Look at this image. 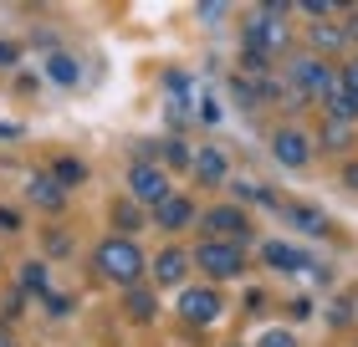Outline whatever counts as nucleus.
I'll list each match as a JSON object with an SVG mask.
<instances>
[{"mask_svg": "<svg viewBox=\"0 0 358 347\" xmlns=\"http://www.w3.org/2000/svg\"><path fill=\"white\" fill-rule=\"evenodd\" d=\"M97 271H103L108 281H118V286H138V271H143V256L134 240H103L97 245Z\"/></svg>", "mask_w": 358, "mask_h": 347, "instance_id": "nucleus-1", "label": "nucleus"}, {"mask_svg": "<svg viewBox=\"0 0 358 347\" xmlns=\"http://www.w3.org/2000/svg\"><path fill=\"white\" fill-rule=\"evenodd\" d=\"M282 15H287V6H276V0H271V6H262V15H256V21H251V31H246V52L251 57H276V52H282V46H287V26H282Z\"/></svg>", "mask_w": 358, "mask_h": 347, "instance_id": "nucleus-2", "label": "nucleus"}, {"mask_svg": "<svg viewBox=\"0 0 358 347\" xmlns=\"http://www.w3.org/2000/svg\"><path fill=\"white\" fill-rule=\"evenodd\" d=\"M194 260H200V271L210 281H231V276L246 271V256H241V245H231V240H205Z\"/></svg>", "mask_w": 358, "mask_h": 347, "instance_id": "nucleus-3", "label": "nucleus"}, {"mask_svg": "<svg viewBox=\"0 0 358 347\" xmlns=\"http://www.w3.org/2000/svg\"><path fill=\"white\" fill-rule=\"evenodd\" d=\"M333 82H338V77L322 67V61H313V57H307V61H292V92H297V97H328Z\"/></svg>", "mask_w": 358, "mask_h": 347, "instance_id": "nucleus-4", "label": "nucleus"}, {"mask_svg": "<svg viewBox=\"0 0 358 347\" xmlns=\"http://www.w3.org/2000/svg\"><path fill=\"white\" fill-rule=\"evenodd\" d=\"M246 214H241L236 205H215V209H210L205 214V235L210 240H231V245H241V240H246Z\"/></svg>", "mask_w": 358, "mask_h": 347, "instance_id": "nucleus-5", "label": "nucleus"}, {"mask_svg": "<svg viewBox=\"0 0 358 347\" xmlns=\"http://www.w3.org/2000/svg\"><path fill=\"white\" fill-rule=\"evenodd\" d=\"M179 317H185L189 327H210L220 317V296L210 291V286H189L185 296H179Z\"/></svg>", "mask_w": 358, "mask_h": 347, "instance_id": "nucleus-6", "label": "nucleus"}, {"mask_svg": "<svg viewBox=\"0 0 358 347\" xmlns=\"http://www.w3.org/2000/svg\"><path fill=\"white\" fill-rule=\"evenodd\" d=\"M128 194L134 200H149V205H164L169 200V179L154 169V163H134L128 169Z\"/></svg>", "mask_w": 358, "mask_h": 347, "instance_id": "nucleus-7", "label": "nucleus"}, {"mask_svg": "<svg viewBox=\"0 0 358 347\" xmlns=\"http://www.w3.org/2000/svg\"><path fill=\"white\" fill-rule=\"evenodd\" d=\"M271 154L287 163V169H302L307 158H313V143H307L302 133H292V128H282V133L271 138Z\"/></svg>", "mask_w": 358, "mask_h": 347, "instance_id": "nucleus-8", "label": "nucleus"}, {"mask_svg": "<svg viewBox=\"0 0 358 347\" xmlns=\"http://www.w3.org/2000/svg\"><path fill=\"white\" fill-rule=\"evenodd\" d=\"M225 174H231V163H225L220 148H205V154H194V179H200V184H220Z\"/></svg>", "mask_w": 358, "mask_h": 347, "instance_id": "nucleus-9", "label": "nucleus"}, {"mask_svg": "<svg viewBox=\"0 0 358 347\" xmlns=\"http://www.w3.org/2000/svg\"><path fill=\"white\" fill-rule=\"evenodd\" d=\"M154 220L164 225V230H179V225H189V220H194V209H189V200H179V194H169L164 205H154Z\"/></svg>", "mask_w": 358, "mask_h": 347, "instance_id": "nucleus-10", "label": "nucleus"}, {"mask_svg": "<svg viewBox=\"0 0 358 347\" xmlns=\"http://www.w3.org/2000/svg\"><path fill=\"white\" fill-rule=\"evenodd\" d=\"M322 103H328V112H333V118H338V123H353V118H358V97H353V92L343 87V77H338V82H333V92H328V97H322Z\"/></svg>", "mask_w": 358, "mask_h": 347, "instance_id": "nucleus-11", "label": "nucleus"}, {"mask_svg": "<svg viewBox=\"0 0 358 347\" xmlns=\"http://www.w3.org/2000/svg\"><path fill=\"white\" fill-rule=\"evenodd\" d=\"M46 77L57 82V87H77V77H83V67L67 57V52H52L46 57Z\"/></svg>", "mask_w": 358, "mask_h": 347, "instance_id": "nucleus-12", "label": "nucleus"}, {"mask_svg": "<svg viewBox=\"0 0 358 347\" xmlns=\"http://www.w3.org/2000/svg\"><path fill=\"white\" fill-rule=\"evenodd\" d=\"M26 194H31V205H41V209H62V205H67V200H62V184H57V179H31Z\"/></svg>", "mask_w": 358, "mask_h": 347, "instance_id": "nucleus-13", "label": "nucleus"}, {"mask_svg": "<svg viewBox=\"0 0 358 347\" xmlns=\"http://www.w3.org/2000/svg\"><path fill=\"white\" fill-rule=\"evenodd\" d=\"M185 271H189V256L185 251H164L154 260V276L164 281V286H169V281H185Z\"/></svg>", "mask_w": 358, "mask_h": 347, "instance_id": "nucleus-14", "label": "nucleus"}, {"mask_svg": "<svg viewBox=\"0 0 358 347\" xmlns=\"http://www.w3.org/2000/svg\"><path fill=\"white\" fill-rule=\"evenodd\" d=\"M287 220H292V225H302V230H313V235H328V230H333L328 214H317V209H307V205H292V209H287Z\"/></svg>", "mask_w": 358, "mask_h": 347, "instance_id": "nucleus-15", "label": "nucleus"}, {"mask_svg": "<svg viewBox=\"0 0 358 347\" xmlns=\"http://www.w3.org/2000/svg\"><path fill=\"white\" fill-rule=\"evenodd\" d=\"M266 260H271L276 271H307V256H302V251H292V245H276V240L266 245Z\"/></svg>", "mask_w": 358, "mask_h": 347, "instance_id": "nucleus-16", "label": "nucleus"}, {"mask_svg": "<svg viewBox=\"0 0 358 347\" xmlns=\"http://www.w3.org/2000/svg\"><path fill=\"white\" fill-rule=\"evenodd\" d=\"M154 296L149 291H143V286H128V317H134V322H154Z\"/></svg>", "mask_w": 358, "mask_h": 347, "instance_id": "nucleus-17", "label": "nucleus"}, {"mask_svg": "<svg viewBox=\"0 0 358 347\" xmlns=\"http://www.w3.org/2000/svg\"><path fill=\"white\" fill-rule=\"evenodd\" d=\"M21 286H26V291H36V296H52V281H46V266H41V260L21 266Z\"/></svg>", "mask_w": 358, "mask_h": 347, "instance_id": "nucleus-18", "label": "nucleus"}, {"mask_svg": "<svg viewBox=\"0 0 358 347\" xmlns=\"http://www.w3.org/2000/svg\"><path fill=\"white\" fill-rule=\"evenodd\" d=\"M343 36H348V31H338V26H317V31H313V46H317V52H338Z\"/></svg>", "mask_w": 358, "mask_h": 347, "instance_id": "nucleus-19", "label": "nucleus"}, {"mask_svg": "<svg viewBox=\"0 0 358 347\" xmlns=\"http://www.w3.org/2000/svg\"><path fill=\"white\" fill-rule=\"evenodd\" d=\"M83 174H87V169H83L77 158H57V163H52V179H57V184H77Z\"/></svg>", "mask_w": 358, "mask_h": 347, "instance_id": "nucleus-20", "label": "nucleus"}, {"mask_svg": "<svg viewBox=\"0 0 358 347\" xmlns=\"http://www.w3.org/2000/svg\"><path fill=\"white\" fill-rule=\"evenodd\" d=\"M164 158H169V169H189V163H194V154L185 148V138H169L164 143Z\"/></svg>", "mask_w": 358, "mask_h": 347, "instance_id": "nucleus-21", "label": "nucleus"}, {"mask_svg": "<svg viewBox=\"0 0 358 347\" xmlns=\"http://www.w3.org/2000/svg\"><path fill=\"white\" fill-rule=\"evenodd\" d=\"M113 220H118V225H123V230H138V225H143V209H138V205H134V200H123V205H118V209H113Z\"/></svg>", "mask_w": 358, "mask_h": 347, "instance_id": "nucleus-22", "label": "nucleus"}, {"mask_svg": "<svg viewBox=\"0 0 358 347\" xmlns=\"http://www.w3.org/2000/svg\"><path fill=\"white\" fill-rule=\"evenodd\" d=\"M302 15H313V21H328V15H333V6H328V0H307V6H302Z\"/></svg>", "mask_w": 358, "mask_h": 347, "instance_id": "nucleus-23", "label": "nucleus"}, {"mask_svg": "<svg viewBox=\"0 0 358 347\" xmlns=\"http://www.w3.org/2000/svg\"><path fill=\"white\" fill-rule=\"evenodd\" d=\"M256 347H297V342H292V332H262Z\"/></svg>", "mask_w": 358, "mask_h": 347, "instance_id": "nucleus-24", "label": "nucleus"}, {"mask_svg": "<svg viewBox=\"0 0 358 347\" xmlns=\"http://www.w3.org/2000/svg\"><path fill=\"white\" fill-rule=\"evenodd\" d=\"M200 123H220V103H215V97H205V103H200Z\"/></svg>", "mask_w": 358, "mask_h": 347, "instance_id": "nucleus-25", "label": "nucleus"}, {"mask_svg": "<svg viewBox=\"0 0 358 347\" xmlns=\"http://www.w3.org/2000/svg\"><path fill=\"white\" fill-rule=\"evenodd\" d=\"M46 311H52V317H67L72 302H67V296H46Z\"/></svg>", "mask_w": 358, "mask_h": 347, "instance_id": "nucleus-26", "label": "nucleus"}, {"mask_svg": "<svg viewBox=\"0 0 358 347\" xmlns=\"http://www.w3.org/2000/svg\"><path fill=\"white\" fill-rule=\"evenodd\" d=\"M169 92L185 97V92H189V77H185V72H169Z\"/></svg>", "mask_w": 358, "mask_h": 347, "instance_id": "nucleus-27", "label": "nucleus"}, {"mask_svg": "<svg viewBox=\"0 0 358 347\" xmlns=\"http://www.w3.org/2000/svg\"><path fill=\"white\" fill-rule=\"evenodd\" d=\"M15 225H21V214H15V209H6V205H0V230H15Z\"/></svg>", "mask_w": 358, "mask_h": 347, "instance_id": "nucleus-28", "label": "nucleus"}, {"mask_svg": "<svg viewBox=\"0 0 358 347\" xmlns=\"http://www.w3.org/2000/svg\"><path fill=\"white\" fill-rule=\"evenodd\" d=\"M343 87H348V92H353V97H358V61H353V67H348V72H343Z\"/></svg>", "mask_w": 358, "mask_h": 347, "instance_id": "nucleus-29", "label": "nucleus"}, {"mask_svg": "<svg viewBox=\"0 0 358 347\" xmlns=\"http://www.w3.org/2000/svg\"><path fill=\"white\" fill-rule=\"evenodd\" d=\"M10 61H15V46H10V41H0V67H10Z\"/></svg>", "mask_w": 358, "mask_h": 347, "instance_id": "nucleus-30", "label": "nucleus"}, {"mask_svg": "<svg viewBox=\"0 0 358 347\" xmlns=\"http://www.w3.org/2000/svg\"><path fill=\"white\" fill-rule=\"evenodd\" d=\"M343 179H348V184L358 189V163H348V169H343Z\"/></svg>", "mask_w": 358, "mask_h": 347, "instance_id": "nucleus-31", "label": "nucleus"}, {"mask_svg": "<svg viewBox=\"0 0 358 347\" xmlns=\"http://www.w3.org/2000/svg\"><path fill=\"white\" fill-rule=\"evenodd\" d=\"M0 347H15V337L6 332V327H0Z\"/></svg>", "mask_w": 358, "mask_h": 347, "instance_id": "nucleus-32", "label": "nucleus"}, {"mask_svg": "<svg viewBox=\"0 0 358 347\" xmlns=\"http://www.w3.org/2000/svg\"><path fill=\"white\" fill-rule=\"evenodd\" d=\"M353 307H358V302H353Z\"/></svg>", "mask_w": 358, "mask_h": 347, "instance_id": "nucleus-33", "label": "nucleus"}]
</instances>
